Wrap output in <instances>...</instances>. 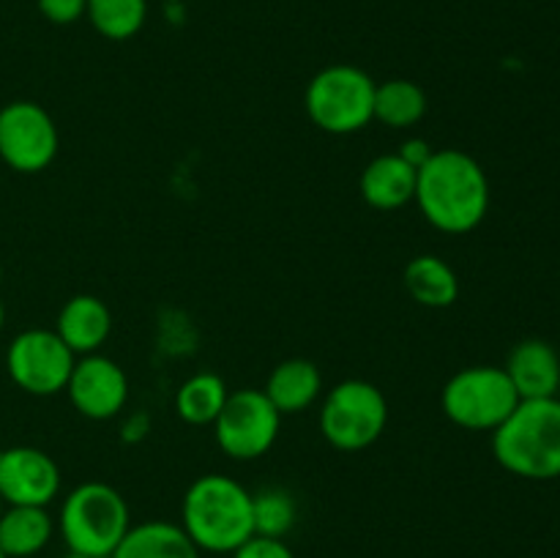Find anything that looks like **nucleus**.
<instances>
[{
  "label": "nucleus",
  "instance_id": "obj_22",
  "mask_svg": "<svg viewBox=\"0 0 560 558\" xmlns=\"http://www.w3.org/2000/svg\"><path fill=\"white\" fill-rule=\"evenodd\" d=\"M85 14L104 38L126 42L145 25L148 0H88Z\"/></svg>",
  "mask_w": 560,
  "mask_h": 558
},
{
  "label": "nucleus",
  "instance_id": "obj_26",
  "mask_svg": "<svg viewBox=\"0 0 560 558\" xmlns=\"http://www.w3.org/2000/svg\"><path fill=\"white\" fill-rule=\"evenodd\" d=\"M399 156H402L405 162L413 164V167L419 170L421 164H424L427 159L432 156V146H427L424 140H419V137H416V140H408L402 148H399Z\"/></svg>",
  "mask_w": 560,
  "mask_h": 558
},
{
  "label": "nucleus",
  "instance_id": "obj_3",
  "mask_svg": "<svg viewBox=\"0 0 560 558\" xmlns=\"http://www.w3.org/2000/svg\"><path fill=\"white\" fill-rule=\"evenodd\" d=\"M492 454L509 474L523 479L560 476V399H520L492 432Z\"/></svg>",
  "mask_w": 560,
  "mask_h": 558
},
{
  "label": "nucleus",
  "instance_id": "obj_20",
  "mask_svg": "<svg viewBox=\"0 0 560 558\" xmlns=\"http://www.w3.org/2000/svg\"><path fill=\"white\" fill-rule=\"evenodd\" d=\"M228 397L230 392L222 377L213 372H197L189 381L180 383L178 394H175V410L186 425L206 427L217 421Z\"/></svg>",
  "mask_w": 560,
  "mask_h": 558
},
{
  "label": "nucleus",
  "instance_id": "obj_23",
  "mask_svg": "<svg viewBox=\"0 0 560 558\" xmlns=\"http://www.w3.org/2000/svg\"><path fill=\"white\" fill-rule=\"evenodd\" d=\"M295 498L284 487H262L252 492V518H255V536L282 539L295 525Z\"/></svg>",
  "mask_w": 560,
  "mask_h": 558
},
{
  "label": "nucleus",
  "instance_id": "obj_19",
  "mask_svg": "<svg viewBox=\"0 0 560 558\" xmlns=\"http://www.w3.org/2000/svg\"><path fill=\"white\" fill-rule=\"evenodd\" d=\"M405 288L421 306L443 310L452 306L459 295L457 271L443 257L419 255L405 268Z\"/></svg>",
  "mask_w": 560,
  "mask_h": 558
},
{
  "label": "nucleus",
  "instance_id": "obj_25",
  "mask_svg": "<svg viewBox=\"0 0 560 558\" xmlns=\"http://www.w3.org/2000/svg\"><path fill=\"white\" fill-rule=\"evenodd\" d=\"M88 9V0H38V11L55 25H71Z\"/></svg>",
  "mask_w": 560,
  "mask_h": 558
},
{
  "label": "nucleus",
  "instance_id": "obj_16",
  "mask_svg": "<svg viewBox=\"0 0 560 558\" xmlns=\"http://www.w3.org/2000/svg\"><path fill=\"white\" fill-rule=\"evenodd\" d=\"M266 397L271 399L279 414H301L310 408L323 392V375L315 361L310 359H288L268 375Z\"/></svg>",
  "mask_w": 560,
  "mask_h": 558
},
{
  "label": "nucleus",
  "instance_id": "obj_27",
  "mask_svg": "<svg viewBox=\"0 0 560 558\" xmlns=\"http://www.w3.org/2000/svg\"><path fill=\"white\" fill-rule=\"evenodd\" d=\"M3 321H5V310H3V301H0V328H3Z\"/></svg>",
  "mask_w": 560,
  "mask_h": 558
},
{
  "label": "nucleus",
  "instance_id": "obj_17",
  "mask_svg": "<svg viewBox=\"0 0 560 558\" xmlns=\"http://www.w3.org/2000/svg\"><path fill=\"white\" fill-rule=\"evenodd\" d=\"M109 558H200V547L180 525L151 520L126 531Z\"/></svg>",
  "mask_w": 560,
  "mask_h": 558
},
{
  "label": "nucleus",
  "instance_id": "obj_8",
  "mask_svg": "<svg viewBox=\"0 0 560 558\" xmlns=\"http://www.w3.org/2000/svg\"><path fill=\"white\" fill-rule=\"evenodd\" d=\"M74 361V350L58 337L55 328H27L16 334L5 350V370L11 381L36 397L63 392L69 386Z\"/></svg>",
  "mask_w": 560,
  "mask_h": 558
},
{
  "label": "nucleus",
  "instance_id": "obj_7",
  "mask_svg": "<svg viewBox=\"0 0 560 558\" xmlns=\"http://www.w3.org/2000/svg\"><path fill=\"white\" fill-rule=\"evenodd\" d=\"M388 425V403L370 381H342L326 394L320 410V432L339 452H361L383 435Z\"/></svg>",
  "mask_w": 560,
  "mask_h": 558
},
{
  "label": "nucleus",
  "instance_id": "obj_1",
  "mask_svg": "<svg viewBox=\"0 0 560 558\" xmlns=\"http://www.w3.org/2000/svg\"><path fill=\"white\" fill-rule=\"evenodd\" d=\"M416 202L435 230L463 235L490 211V181L470 153L441 148L416 173Z\"/></svg>",
  "mask_w": 560,
  "mask_h": 558
},
{
  "label": "nucleus",
  "instance_id": "obj_10",
  "mask_svg": "<svg viewBox=\"0 0 560 558\" xmlns=\"http://www.w3.org/2000/svg\"><path fill=\"white\" fill-rule=\"evenodd\" d=\"M58 126L36 102H11L0 109V159L16 173H42L58 156Z\"/></svg>",
  "mask_w": 560,
  "mask_h": 558
},
{
  "label": "nucleus",
  "instance_id": "obj_24",
  "mask_svg": "<svg viewBox=\"0 0 560 558\" xmlns=\"http://www.w3.org/2000/svg\"><path fill=\"white\" fill-rule=\"evenodd\" d=\"M233 558H295L293 550L282 539L271 536H252L238 550H233Z\"/></svg>",
  "mask_w": 560,
  "mask_h": 558
},
{
  "label": "nucleus",
  "instance_id": "obj_30",
  "mask_svg": "<svg viewBox=\"0 0 560 558\" xmlns=\"http://www.w3.org/2000/svg\"><path fill=\"white\" fill-rule=\"evenodd\" d=\"M0 558H9V556H5V553H3V550H0Z\"/></svg>",
  "mask_w": 560,
  "mask_h": 558
},
{
  "label": "nucleus",
  "instance_id": "obj_2",
  "mask_svg": "<svg viewBox=\"0 0 560 558\" xmlns=\"http://www.w3.org/2000/svg\"><path fill=\"white\" fill-rule=\"evenodd\" d=\"M180 518V528L200 550L233 553L255 536L252 492L224 474H206L191 481Z\"/></svg>",
  "mask_w": 560,
  "mask_h": 558
},
{
  "label": "nucleus",
  "instance_id": "obj_28",
  "mask_svg": "<svg viewBox=\"0 0 560 558\" xmlns=\"http://www.w3.org/2000/svg\"><path fill=\"white\" fill-rule=\"evenodd\" d=\"M66 558H91V556H80V553H69V556Z\"/></svg>",
  "mask_w": 560,
  "mask_h": 558
},
{
  "label": "nucleus",
  "instance_id": "obj_4",
  "mask_svg": "<svg viewBox=\"0 0 560 558\" xmlns=\"http://www.w3.org/2000/svg\"><path fill=\"white\" fill-rule=\"evenodd\" d=\"M129 528V503L104 481L74 487L60 509V534L69 550L80 556L109 558Z\"/></svg>",
  "mask_w": 560,
  "mask_h": 558
},
{
  "label": "nucleus",
  "instance_id": "obj_29",
  "mask_svg": "<svg viewBox=\"0 0 560 558\" xmlns=\"http://www.w3.org/2000/svg\"><path fill=\"white\" fill-rule=\"evenodd\" d=\"M0 512H3V498H0Z\"/></svg>",
  "mask_w": 560,
  "mask_h": 558
},
{
  "label": "nucleus",
  "instance_id": "obj_18",
  "mask_svg": "<svg viewBox=\"0 0 560 558\" xmlns=\"http://www.w3.org/2000/svg\"><path fill=\"white\" fill-rule=\"evenodd\" d=\"M52 539L47 507H9L0 512V550L9 558L36 556Z\"/></svg>",
  "mask_w": 560,
  "mask_h": 558
},
{
  "label": "nucleus",
  "instance_id": "obj_21",
  "mask_svg": "<svg viewBox=\"0 0 560 558\" xmlns=\"http://www.w3.org/2000/svg\"><path fill=\"white\" fill-rule=\"evenodd\" d=\"M427 113L424 88L410 80H388L375 85V120L392 129H410Z\"/></svg>",
  "mask_w": 560,
  "mask_h": 558
},
{
  "label": "nucleus",
  "instance_id": "obj_11",
  "mask_svg": "<svg viewBox=\"0 0 560 558\" xmlns=\"http://www.w3.org/2000/svg\"><path fill=\"white\" fill-rule=\"evenodd\" d=\"M60 490V468L36 446L0 452V498L9 507H47Z\"/></svg>",
  "mask_w": 560,
  "mask_h": 558
},
{
  "label": "nucleus",
  "instance_id": "obj_31",
  "mask_svg": "<svg viewBox=\"0 0 560 558\" xmlns=\"http://www.w3.org/2000/svg\"><path fill=\"white\" fill-rule=\"evenodd\" d=\"M0 274H3V271H0Z\"/></svg>",
  "mask_w": 560,
  "mask_h": 558
},
{
  "label": "nucleus",
  "instance_id": "obj_6",
  "mask_svg": "<svg viewBox=\"0 0 560 558\" xmlns=\"http://www.w3.org/2000/svg\"><path fill=\"white\" fill-rule=\"evenodd\" d=\"M520 403L514 383L503 367H465L448 377L443 386L441 405L448 421L463 430L495 432Z\"/></svg>",
  "mask_w": 560,
  "mask_h": 558
},
{
  "label": "nucleus",
  "instance_id": "obj_15",
  "mask_svg": "<svg viewBox=\"0 0 560 558\" xmlns=\"http://www.w3.org/2000/svg\"><path fill=\"white\" fill-rule=\"evenodd\" d=\"M109 328H113V315L107 304L96 295H74L60 310L55 332L58 337L74 350V356H91L107 342Z\"/></svg>",
  "mask_w": 560,
  "mask_h": 558
},
{
  "label": "nucleus",
  "instance_id": "obj_14",
  "mask_svg": "<svg viewBox=\"0 0 560 558\" xmlns=\"http://www.w3.org/2000/svg\"><path fill=\"white\" fill-rule=\"evenodd\" d=\"M416 173L399 153H383L361 173V197L377 211H397L416 197Z\"/></svg>",
  "mask_w": 560,
  "mask_h": 558
},
{
  "label": "nucleus",
  "instance_id": "obj_9",
  "mask_svg": "<svg viewBox=\"0 0 560 558\" xmlns=\"http://www.w3.org/2000/svg\"><path fill=\"white\" fill-rule=\"evenodd\" d=\"M282 425V414L271 405L266 392L238 388L228 397L222 414L213 421L219 449L233 460H257L273 446Z\"/></svg>",
  "mask_w": 560,
  "mask_h": 558
},
{
  "label": "nucleus",
  "instance_id": "obj_12",
  "mask_svg": "<svg viewBox=\"0 0 560 558\" xmlns=\"http://www.w3.org/2000/svg\"><path fill=\"white\" fill-rule=\"evenodd\" d=\"M66 392H69L71 405L85 419L104 421L124 410L129 399V381H126L124 367H118L107 356L91 353L74 361Z\"/></svg>",
  "mask_w": 560,
  "mask_h": 558
},
{
  "label": "nucleus",
  "instance_id": "obj_5",
  "mask_svg": "<svg viewBox=\"0 0 560 558\" xmlns=\"http://www.w3.org/2000/svg\"><path fill=\"white\" fill-rule=\"evenodd\" d=\"M375 85L359 66H326L306 85V115L328 135H353L375 120Z\"/></svg>",
  "mask_w": 560,
  "mask_h": 558
},
{
  "label": "nucleus",
  "instance_id": "obj_13",
  "mask_svg": "<svg viewBox=\"0 0 560 558\" xmlns=\"http://www.w3.org/2000/svg\"><path fill=\"white\" fill-rule=\"evenodd\" d=\"M503 370L520 399L556 397L560 388V356L545 339H523L514 345Z\"/></svg>",
  "mask_w": 560,
  "mask_h": 558
}]
</instances>
